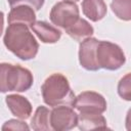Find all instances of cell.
Wrapping results in <instances>:
<instances>
[{
	"instance_id": "cell-1",
	"label": "cell",
	"mask_w": 131,
	"mask_h": 131,
	"mask_svg": "<svg viewBox=\"0 0 131 131\" xmlns=\"http://www.w3.org/2000/svg\"><path fill=\"white\" fill-rule=\"evenodd\" d=\"M29 28L20 23L9 24L3 36L5 47L21 60L33 59L39 50V44Z\"/></svg>"
},
{
	"instance_id": "cell-2",
	"label": "cell",
	"mask_w": 131,
	"mask_h": 131,
	"mask_svg": "<svg viewBox=\"0 0 131 131\" xmlns=\"http://www.w3.org/2000/svg\"><path fill=\"white\" fill-rule=\"evenodd\" d=\"M42 98L49 106L74 105L75 93L71 89L69 80L59 73L50 75L41 86Z\"/></svg>"
},
{
	"instance_id": "cell-3",
	"label": "cell",
	"mask_w": 131,
	"mask_h": 131,
	"mask_svg": "<svg viewBox=\"0 0 131 131\" xmlns=\"http://www.w3.org/2000/svg\"><path fill=\"white\" fill-rule=\"evenodd\" d=\"M33 82V74L27 68L7 62L0 64V90L2 93L25 92L32 87Z\"/></svg>"
},
{
	"instance_id": "cell-4",
	"label": "cell",
	"mask_w": 131,
	"mask_h": 131,
	"mask_svg": "<svg viewBox=\"0 0 131 131\" xmlns=\"http://www.w3.org/2000/svg\"><path fill=\"white\" fill-rule=\"evenodd\" d=\"M96 62L99 69L116 71L126 62V57L119 45L99 40L96 46Z\"/></svg>"
},
{
	"instance_id": "cell-5",
	"label": "cell",
	"mask_w": 131,
	"mask_h": 131,
	"mask_svg": "<svg viewBox=\"0 0 131 131\" xmlns=\"http://www.w3.org/2000/svg\"><path fill=\"white\" fill-rule=\"evenodd\" d=\"M49 17L55 27L67 30L80 18L79 7L73 1H59L51 8Z\"/></svg>"
},
{
	"instance_id": "cell-6",
	"label": "cell",
	"mask_w": 131,
	"mask_h": 131,
	"mask_svg": "<svg viewBox=\"0 0 131 131\" xmlns=\"http://www.w3.org/2000/svg\"><path fill=\"white\" fill-rule=\"evenodd\" d=\"M105 98L95 91H84L76 96L74 105L79 113H98L102 114L106 111Z\"/></svg>"
},
{
	"instance_id": "cell-7",
	"label": "cell",
	"mask_w": 131,
	"mask_h": 131,
	"mask_svg": "<svg viewBox=\"0 0 131 131\" xmlns=\"http://www.w3.org/2000/svg\"><path fill=\"white\" fill-rule=\"evenodd\" d=\"M79 116L71 105L54 106L50 114V125L52 130L68 131L78 126Z\"/></svg>"
},
{
	"instance_id": "cell-8",
	"label": "cell",
	"mask_w": 131,
	"mask_h": 131,
	"mask_svg": "<svg viewBox=\"0 0 131 131\" xmlns=\"http://www.w3.org/2000/svg\"><path fill=\"white\" fill-rule=\"evenodd\" d=\"M96 38L89 37L80 42L79 45V62L82 68L87 71H98L96 62V46L98 44Z\"/></svg>"
},
{
	"instance_id": "cell-9",
	"label": "cell",
	"mask_w": 131,
	"mask_h": 131,
	"mask_svg": "<svg viewBox=\"0 0 131 131\" xmlns=\"http://www.w3.org/2000/svg\"><path fill=\"white\" fill-rule=\"evenodd\" d=\"M5 102L13 116L18 119L27 120L32 114V104L25 97L19 94H9L5 97Z\"/></svg>"
},
{
	"instance_id": "cell-10",
	"label": "cell",
	"mask_w": 131,
	"mask_h": 131,
	"mask_svg": "<svg viewBox=\"0 0 131 131\" xmlns=\"http://www.w3.org/2000/svg\"><path fill=\"white\" fill-rule=\"evenodd\" d=\"M7 21L8 24H25L31 28L36 23L35 9L30 5H17L11 7L7 16Z\"/></svg>"
},
{
	"instance_id": "cell-11",
	"label": "cell",
	"mask_w": 131,
	"mask_h": 131,
	"mask_svg": "<svg viewBox=\"0 0 131 131\" xmlns=\"http://www.w3.org/2000/svg\"><path fill=\"white\" fill-rule=\"evenodd\" d=\"M31 29L37 35L39 40L46 44L56 43L61 37V32L56 27L51 26L43 20H37L31 27Z\"/></svg>"
},
{
	"instance_id": "cell-12",
	"label": "cell",
	"mask_w": 131,
	"mask_h": 131,
	"mask_svg": "<svg viewBox=\"0 0 131 131\" xmlns=\"http://www.w3.org/2000/svg\"><path fill=\"white\" fill-rule=\"evenodd\" d=\"M82 11L91 21H98L106 15L107 7L104 0H83Z\"/></svg>"
},
{
	"instance_id": "cell-13",
	"label": "cell",
	"mask_w": 131,
	"mask_h": 131,
	"mask_svg": "<svg viewBox=\"0 0 131 131\" xmlns=\"http://www.w3.org/2000/svg\"><path fill=\"white\" fill-rule=\"evenodd\" d=\"M78 128L83 131L92 129H106L105 118L98 113H80L78 119Z\"/></svg>"
},
{
	"instance_id": "cell-14",
	"label": "cell",
	"mask_w": 131,
	"mask_h": 131,
	"mask_svg": "<svg viewBox=\"0 0 131 131\" xmlns=\"http://www.w3.org/2000/svg\"><path fill=\"white\" fill-rule=\"evenodd\" d=\"M66 33L76 41H83L89 37H91L94 33L93 27L84 18H79L74 25L64 30Z\"/></svg>"
},
{
	"instance_id": "cell-15",
	"label": "cell",
	"mask_w": 131,
	"mask_h": 131,
	"mask_svg": "<svg viewBox=\"0 0 131 131\" xmlns=\"http://www.w3.org/2000/svg\"><path fill=\"white\" fill-rule=\"evenodd\" d=\"M50 114L46 106L40 105L36 108L33 118L31 119V128L35 131H49L51 130L50 125Z\"/></svg>"
},
{
	"instance_id": "cell-16",
	"label": "cell",
	"mask_w": 131,
	"mask_h": 131,
	"mask_svg": "<svg viewBox=\"0 0 131 131\" xmlns=\"http://www.w3.org/2000/svg\"><path fill=\"white\" fill-rule=\"evenodd\" d=\"M112 11L122 20H131V0H113L111 3Z\"/></svg>"
},
{
	"instance_id": "cell-17",
	"label": "cell",
	"mask_w": 131,
	"mask_h": 131,
	"mask_svg": "<svg viewBox=\"0 0 131 131\" xmlns=\"http://www.w3.org/2000/svg\"><path fill=\"white\" fill-rule=\"evenodd\" d=\"M117 90L122 99L131 101V73L126 74L120 79Z\"/></svg>"
},
{
	"instance_id": "cell-18",
	"label": "cell",
	"mask_w": 131,
	"mask_h": 131,
	"mask_svg": "<svg viewBox=\"0 0 131 131\" xmlns=\"http://www.w3.org/2000/svg\"><path fill=\"white\" fill-rule=\"evenodd\" d=\"M10 7H14L17 5H30L36 11L40 10L44 5L45 0H7Z\"/></svg>"
},
{
	"instance_id": "cell-19",
	"label": "cell",
	"mask_w": 131,
	"mask_h": 131,
	"mask_svg": "<svg viewBox=\"0 0 131 131\" xmlns=\"http://www.w3.org/2000/svg\"><path fill=\"white\" fill-rule=\"evenodd\" d=\"M30 130V127L28 126V124L24 121L20 120H16V119H11L6 121L3 126H2V130Z\"/></svg>"
},
{
	"instance_id": "cell-20",
	"label": "cell",
	"mask_w": 131,
	"mask_h": 131,
	"mask_svg": "<svg viewBox=\"0 0 131 131\" xmlns=\"http://www.w3.org/2000/svg\"><path fill=\"white\" fill-rule=\"evenodd\" d=\"M125 127L128 131H131V107L128 110L126 119H125Z\"/></svg>"
},
{
	"instance_id": "cell-21",
	"label": "cell",
	"mask_w": 131,
	"mask_h": 131,
	"mask_svg": "<svg viewBox=\"0 0 131 131\" xmlns=\"http://www.w3.org/2000/svg\"><path fill=\"white\" fill-rule=\"evenodd\" d=\"M67 1H73V2H77V1H79V0H67Z\"/></svg>"
}]
</instances>
